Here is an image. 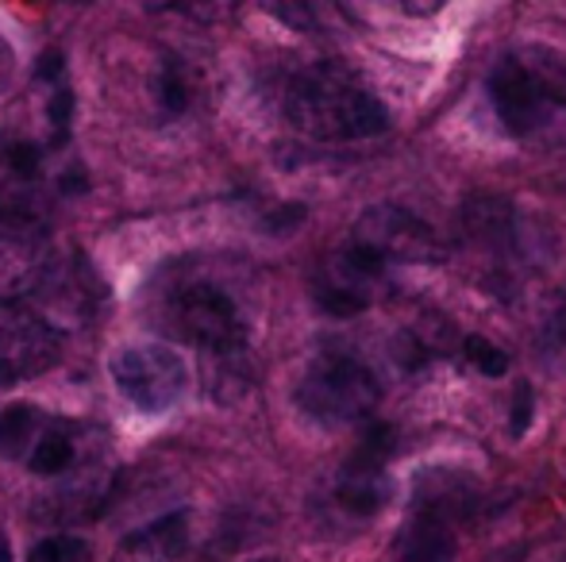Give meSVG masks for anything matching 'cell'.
<instances>
[{
	"instance_id": "1",
	"label": "cell",
	"mask_w": 566,
	"mask_h": 562,
	"mask_svg": "<svg viewBox=\"0 0 566 562\" xmlns=\"http://www.w3.org/2000/svg\"><path fill=\"white\" fill-rule=\"evenodd\" d=\"M485 93L501 128L524 147H566V62L544 43L505 51L485 77Z\"/></svg>"
},
{
	"instance_id": "2",
	"label": "cell",
	"mask_w": 566,
	"mask_h": 562,
	"mask_svg": "<svg viewBox=\"0 0 566 562\" xmlns=\"http://www.w3.org/2000/svg\"><path fill=\"white\" fill-rule=\"evenodd\" d=\"M285 120L308 139L355 142L381 136L389 128V113L355 74L321 62L308 66L285 85Z\"/></svg>"
},
{
	"instance_id": "3",
	"label": "cell",
	"mask_w": 566,
	"mask_h": 562,
	"mask_svg": "<svg viewBox=\"0 0 566 562\" xmlns=\"http://www.w3.org/2000/svg\"><path fill=\"white\" fill-rule=\"evenodd\" d=\"M381 385L370 374V367L355 359V354L328 351L321 359L308 362L305 378L297 385V405L308 421L324 427H347L370 421L378 409Z\"/></svg>"
},
{
	"instance_id": "4",
	"label": "cell",
	"mask_w": 566,
	"mask_h": 562,
	"mask_svg": "<svg viewBox=\"0 0 566 562\" xmlns=\"http://www.w3.org/2000/svg\"><path fill=\"white\" fill-rule=\"evenodd\" d=\"M474 509V489L467 481L440 478L417 497V512L397 540V562H451L454 528Z\"/></svg>"
},
{
	"instance_id": "5",
	"label": "cell",
	"mask_w": 566,
	"mask_h": 562,
	"mask_svg": "<svg viewBox=\"0 0 566 562\" xmlns=\"http://www.w3.org/2000/svg\"><path fill=\"white\" fill-rule=\"evenodd\" d=\"M51 278L46 263V224L35 204L0 193V300L39 289Z\"/></svg>"
},
{
	"instance_id": "6",
	"label": "cell",
	"mask_w": 566,
	"mask_h": 562,
	"mask_svg": "<svg viewBox=\"0 0 566 562\" xmlns=\"http://www.w3.org/2000/svg\"><path fill=\"white\" fill-rule=\"evenodd\" d=\"M113 370L116 390L132 401L139 413H166L181 401L189 385V370L181 362V354L166 343H135L124 347L119 354H113L108 362Z\"/></svg>"
},
{
	"instance_id": "7",
	"label": "cell",
	"mask_w": 566,
	"mask_h": 562,
	"mask_svg": "<svg viewBox=\"0 0 566 562\" xmlns=\"http://www.w3.org/2000/svg\"><path fill=\"white\" fill-rule=\"evenodd\" d=\"M174 320L181 336L193 339L209 359L247 351V324L239 316V305L212 282L186 285L174 305Z\"/></svg>"
},
{
	"instance_id": "8",
	"label": "cell",
	"mask_w": 566,
	"mask_h": 562,
	"mask_svg": "<svg viewBox=\"0 0 566 562\" xmlns=\"http://www.w3.org/2000/svg\"><path fill=\"white\" fill-rule=\"evenodd\" d=\"M350 240L363 243L366 251H374L386 266L389 263L432 266L443 258L440 235L420 216H412L409 209H397V204H374V209H366L358 216Z\"/></svg>"
},
{
	"instance_id": "9",
	"label": "cell",
	"mask_w": 566,
	"mask_h": 562,
	"mask_svg": "<svg viewBox=\"0 0 566 562\" xmlns=\"http://www.w3.org/2000/svg\"><path fill=\"white\" fill-rule=\"evenodd\" d=\"M62 339L43 316L15 300H0V385H20L59 362Z\"/></svg>"
},
{
	"instance_id": "10",
	"label": "cell",
	"mask_w": 566,
	"mask_h": 562,
	"mask_svg": "<svg viewBox=\"0 0 566 562\" xmlns=\"http://www.w3.org/2000/svg\"><path fill=\"white\" fill-rule=\"evenodd\" d=\"M381 278H386V263L374 251H366L355 240L343 243L336 255L328 258V266L316 274V308L324 316H336V320L363 316L374 305V293H378Z\"/></svg>"
},
{
	"instance_id": "11",
	"label": "cell",
	"mask_w": 566,
	"mask_h": 562,
	"mask_svg": "<svg viewBox=\"0 0 566 562\" xmlns=\"http://www.w3.org/2000/svg\"><path fill=\"white\" fill-rule=\"evenodd\" d=\"M459 232L467 240V247L490 251L493 258L521 255V227H516L513 204L505 197H493V193L470 197L459 212Z\"/></svg>"
},
{
	"instance_id": "12",
	"label": "cell",
	"mask_w": 566,
	"mask_h": 562,
	"mask_svg": "<svg viewBox=\"0 0 566 562\" xmlns=\"http://www.w3.org/2000/svg\"><path fill=\"white\" fill-rule=\"evenodd\" d=\"M336 501L343 512H350V517H374V512L389 501L386 466L363 463V458L350 455L339 474V481H336Z\"/></svg>"
},
{
	"instance_id": "13",
	"label": "cell",
	"mask_w": 566,
	"mask_h": 562,
	"mask_svg": "<svg viewBox=\"0 0 566 562\" xmlns=\"http://www.w3.org/2000/svg\"><path fill=\"white\" fill-rule=\"evenodd\" d=\"M189 551V512H166L143 532L127 536V555L139 562H178Z\"/></svg>"
},
{
	"instance_id": "14",
	"label": "cell",
	"mask_w": 566,
	"mask_h": 562,
	"mask_svg": "<svg viewBox=\"0 0 566 562\" xmlns=\"http://www.w3.org/2000/svg\"><path fill=\"white\" fill-rule=\"evenodd\" d=\"M39 443V413L31 405H8L0 413V455L23 458Z\"/></svg>"
},
{
	"instance_id": "15",
	"label": "cell",
	"mask_w": 566,
	"mask_h": 562,
	"mask_svg": "<svg viewBox=\"0 0 566 562\" xmlns=\"http://www.w3.org/2000/svg\"><path fill=\"white\" fill-rule=\"evenodd\" d=\"M70 463H74V439L62 427H51V432L39 435L35 450L28 455V466L39 474V478H54V474H66Z\"/></svg>"
},
{
	"instance_id": "16",
	"label": "cell",
	"mask_w": 566,
	"mask_h": 562,
	"mask_svg": "<svg viewBox=\"0 0 566 562\" xmlns=\"http://www.w3.org/2000/svg\"><path fill=\"white\" fill-rule=\"evenodd\" d=\"M193 100V82H189V70L178 59L163 62V74H158V105L163 116H181Z\"/></svg>"
},
{
	"instance_id": "17",
	"label": "cell",
	"mask_w": 566,
	"mask_h": 562,
	"mask_svg": "<svg viewBox=\"0 0 566 562\" xmlns=\"http://www.w3.org/2000/svg\"><path fill=\"white\" fill-rule=\"evenodd\" d=\"M462 354H467L470 367H478L485 378H501L509 370V354L501 347H493L485 336H467L462 339Z\"/></svg>"
},
{
	"instance_id": "18",
	"label": "cell",
	"mask_w": 566,
	"mask_h": 562,
	"mask_svg": "<svg viewBox=\"0 0 566 562\" xmlns=\"http://www.w3.org/2000/svg\"><path fill=\"white\" fill-rule=\"evenodd\" d=\"M28 562H90V543L77 536H51L31 548Z\"/></svg>"
},
{
	"instance_id": "19",
	"label": "cell",
	"mask_w": 566,
	"mask_h": 562,
	"mask_svg": "<svg viewBox=\"0 0 566 562\" xmlns=\"http://www.w3.org/2000/svg\"><path fill=\"white\" fill-rule=\"evenodd\" d=\"M270 12L293 31H316V4L313 0H270Z\"/></svg>"
},
{
	"instance_id": "20",
	"label": "cell",
	"mask_w": 566,
	"mask_h": 562,
	"mask_svg": "<svg viewBox=\"0 0 566 562\" xmlns=\"http://www.w3.org/2000/svg\"><path fill=\"white\" fill-rule=\"evenodd\" d=\"M39 162H43V155H39L35 142H8L4 147V166L15 173V178H35L39 173Z\"/></svg>"
},
{
	"instance_id": "21",
	"label": "cell",
	"mask_w": 566,
	"mask_h": 562,
	"mask_svg": "<svg viewBox=\"0 0 566 562\" xmlns=\"http://www.w3.org/2000/svg\"><path fill=\"white\" fill-rule=\"evenodd\" d=\"M46 116H51L54 142H62V139H66V131H70V120H74V93L59 85V89H54V97H51V105H46Z\"/></svg>"
},
{
	"instance_id": "22",
	"label": "cell",
	"mask_w": 566,
	"mask_h": 562,
	"mask_svg": "<svg viewBox=\"0 0 566 562\" xmlns=\"http://www.w3.org/2000/svg\"><path fill=\"white\" fill-rule=\"evenodd\" d=\"M532 416H536V393H532L528 382H521V385H516V393H513V416H509V424H513V435L528 432Z\"/></svg>"
},
{
	"instance_id": "23",
	"label": "cell",
	"mask_w": 566,
	"mask_h": 562,
	"mask_svg": "<svg viewBox=\"0 0 566 562\" xmlns=\"http://www.w3.org/2000/svg\"><path fill=\"white\" fill-rule=\"evenodd\" d=\"M301 224H305V204H282V209L266 216V232H274V235H285Z\"/></svg>"
},
{
	"instance_id": "24",
	"label": "cell",
	"mask_w": 566,
	"mask_h": 562,
	"mask_svg": "<svg viewBox=\"0 0 566 562\" xmlns=\"http://www.w3.org/2000/svg\"><path fill=\"white\" fill-rule=\"evenodd\" d=\"M35 77L39 82H59L62 77V51H43V59H39V66H35Z\"/></svg>"
},
{
	"instance_id": "25",
	"label": "cell",
	"mask_w": 566,
	"mask_h": 562,
	"mask_svg": "<svg viewBox=\"0 0 566 562\" xmlns=\"http://www.w3.org/2000/svg\"><path fill=\"white\" fill-rule=\"evenodd\" d=\"M405 15H436L448 0H397Z\"/></svg>"
},
{
	"instance_id": "26",
	"label": "cell",
	"mask_w": 566,
	"mask_h": 562,
	"mask_svg": "<svg viewBox=\"0 0 566 562\" xmlns=\"http://www.w3.org/2000/svg\"><path fill=\"white\" fill-rule=\"evenodd\" d=\"M547 336H552V343H555V347H563V351H566V300H563L559 308H555L552 328H547Z\"/></svg>"
},
{
	"instance_id": "27",
	"label": "cell",
	"mask_w": 566,
	"mask_h": 562,
	"mask_svg": "<svg viewBox=\"0 0 566 562\" xmlns=\"http://www.w3.org/2000/svg\"><path fill=\"white\" fill-rule=\"evenodd\" d=\"M85 185H90V178H85L82 166H74V170H66V173H62V181H59L62 193H82Z\"/></svg>"
},
{
	"instance_id": "28",
	"label": "cell",
	"mask_w": 566,
	"mask_h": 562,
	"mask_svg": "<svg viewBox=\"0 0 566 562\" xmlns=\"http://www.w3.org/2000/svg\"><path fill=\"white\" fill-rule=\"evenodd\" d=\"M205 4H212V0H147V8H155V12H163V8H186V12H193V8Z\"/></svg>"
},
{
	"instance_id": "29",
	"label": "cell",
	"mask_w": 566,
	"mask_h": 562,
	"mask_svg": "<svg viewBox=\"0 0 566 562\" xmlns=\"http://www.w3.org/2000/svg\"><path fill=\"white\" fill-rule=\"evenodd\" d=\"M0 562H12V548H8V536L0 532Z\"/></svg>"
}]
</instances>
